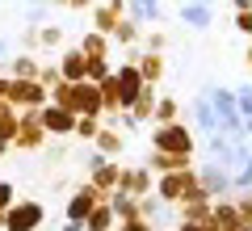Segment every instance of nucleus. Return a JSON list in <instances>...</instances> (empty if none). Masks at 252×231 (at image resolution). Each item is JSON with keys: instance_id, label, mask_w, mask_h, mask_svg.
I'll list each match as a JSON object with an SVG mask.
<instances>
[{"instance_id": "nucleus-1", "label": "nucleus", "mask_w": 252, "mask_h": 231, "mask_svg": "<svg viewBox=\"0 0 252 231\" xmlns=\"http://www.w3.org/2000/svg\"><path fill=\"white\" fill-rule=\"evenodd\" d=\"M30 223H38V206H26V210H17V219H13V231L30 227Z\"/></svg>"}, {"instance_id": "nucleus-2", "label": "nucleus", "mask_w": 252, "mask_h": 231, "mask_svg": "<svg viewBox=\"0 0 252 231\" xmlns=\"http://www.w3.org/2000/svg\"><path fill=\"white\" fill-rule=\"evenodd\" d=\"M185 21H193V26H206V21H210V9H189Z\"/></svg>"}, {"instance_id": "nucleus-3", "label": "nucleus", "mask_w": 252, "mask_h": 231, "mask_svg": "<svg viewBox=\"0 0 252 231\" xmlns=\"http://www.w3.org/2000/svg\"><path fill=\"white\" fill-rule=\"evenodd\" d=\"M198 118H202V126H206V131L215 126V109H210V105H198Z\"/></svg>"}, {"instance_id": "nucleus-4", "label": "nucleus", "mask_w": 252, "mask_h": 231, "mask_svg": "<svg viewBox=\"0 0 252 231\" xmlns=\"http://www.w3.org/2000/svg\"><path fill=\"white\" fill-rule=\"evenodd\" d=\"M135 9H139V17H152V13H156V0H139Z\"/></svg>"}, {"instance_id": "nucleus-5", "label": "nucleus", "mask_w": 252, "mask_h": 231, "mask_svg": "<svg viewBox=\"0 0 252 231\" xmlns=\"http://www.w3.org/2000/svg\"><path fill=\"white\" fill-rule=\"evenodd\" d=\"M4 202H9V185H0V206H4Z\"/></svg>"}, {"instance_id": "nucleus-6", "label": "nucleus", "mask_w": 252, "mask_h": 231, "mask_svg": "<svg viewBox=\"0 0 252 231\" xmlns=\"http://www.w3.org/2000/svg\"><path fill=\"white\" fill-rule=\"evenodd\" d=\"M0 55H4V42H0Z\"/></svg>"}]
</instances>
